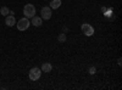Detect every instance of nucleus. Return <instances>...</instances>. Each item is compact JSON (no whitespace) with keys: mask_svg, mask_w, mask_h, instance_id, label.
<instances>
[{"mask_svg":"<svg viewBox=\"0 0 122 90\" xmlns=\"http://www.w3.org/2000/svg\"><path fill=\"white\" fill-rule=\"evenodd\" d=\"M23 15L27 18H32L33 16H36V7L33 4H26L23 7Z\"/></svg>","mask_w":122,"mask_h":90,"instance_id":"1","label":"nucleus"},{"mask_svg":"<svg viewBox=\"0 0 122 90\" xmlns=\"http://www.w3.org/2000/svg\"><path fill=\"white\" fill-rule=\"evenodd\" d=\"M16 23H17V29H18V31H21V32L27 31V29L29 28V26H30V21H29V18H27V17L21 18Z\"/></svg>","mask_w":122,"mask_h":90,"instance_id":"2","label":"nucleus"},{"mask_svg":"<svg viewBox=\"0 0 122 90\" xmlns=\"http://www.w3.org/2000/svg\"><path fill=\"white\" fill-rule=\"evenodd\" d=\"M40 76H42V69L38 68V67H33L28 73V77H29L30 81H38L40 78Z\"/></svg>","mask_w":122,"mask_h":90,"instance_id":"3","label":"nucleus"},{"mask_svg":"<svg viewBox=\"0 0 122 90\" xmlns=\"http://www.w3.org/2000/svg\"><path fill=\"white\" fill-rule=\"evenodd\" d=\"M81 29H82V32L87 35V37H92L94 34V27L89 24V23H83L81 26Z\"/></svg>","mask_w":122,"mask_h":90,"instance_id":"4","label":"nucleus"},{"mask_svg":"<svg viewBox=\"0 0 122 90\" xmlns=\"http://www.w3.org/2000/svg\"><path fill=\"white\" fill-rule=\"evenodd\" d=\"M40 14H42V18L48 21V19L51 18V9H50V6H44L40 10Z\"/></svg>","mask_w":122,"mask_h":90,"instance_id":"5","label":"nucleus"},{"mask_svg":"<svg viewBox=\"0 0 122 90\" xmlns=\"http://www.w3.org/2000/svg\"><path fill=\"white\" fill-rule=\"evenodd\" d=\"M30 24H33L34 27H40L43 24V18L38 17V16H33L30 18Z\"/></svg>","mask_w":122,"mask_h":90,"instance_id":"6","label":"nucleus"},{"mask_svg":"<svg viewBox=\"0 0 122 90\" xmlns=\"http://www.w3.org/2000/svg\"><path fill=\"white\" fill-rule=\"evenodd\" d=\"M5 23L7 27H14L16 24V18L14 15H7L6 16V19H5Z\"/></svg>","mask_w":122,"mask_h":90,"instance_id":"7","label":"nucleus"},{"mask_svg":"<svg viewBox=\"0 0 122 90\" xmlns=\"http://www.w3.org/2000/svg\"><path fill=\"white\" fill-rule=\"evenodd\" d=\"M42 72H45V73H49V72H51V69H53V65L51 63H49V62H44L42 65Z\"/></svg>","mask_w":122,"mask_h":90,"instance_id":"8","label":"nucleus"},{"mask_svg":"<svg viewBox=\"0 0 122 90\" xmlns=\"http://www.w3.org/2000/svg\"><path fill=\"white\" fill-rule=\"evenodd\" d=\"M61 3H62V1H61V0H51V1H50V9H54V10H56V9H59L60 6H61Z\"/></svg>","mask_w":122,"mask_h":90,"instance_id":"9","label":"nucleus"},{"mask_svg":"<svg viewBox=\"0 0 122 90\" xmlns=\"http://www.w3.org/2000/svg\"><path fill=\"white\" fill-rule=\"evenodd\" d=\"M9 12H10V10L7 9V6H3L1 9H0V14H1L3 16H5V17L9 15Z\"/></svg>","mask_w":122,"mask_h":90,"instance_id":"10","label":"nucleus"},{"mask_svg":"<svg viewBox=\"0 0 122 90\" xmlns=\"http://www.w3.org/2000/svg\"><path fill=\"white\" fill-rule=\"evenodd\" d=\"M57 40H59V43H65L66 42V33H60L57 37Z\"/></svg>","mask_w":122,"mask_h":90,"instance_id":"11","label":"nucleus"},{"mask_svg":"<svg viewBox=\"0 0 122 90\" xmlns=\"http://www.w3.org/2000/svg\"><path fill=\"white\" fill-rule=\"evenodd\" d=\"M88 72H89V74H95V72H97V68H95L94 66H92V67H89Z\"/></svg>","mask_w":122,"mask_h":90,"instance_id":"12","label":"nucleus"}]
</instances>
